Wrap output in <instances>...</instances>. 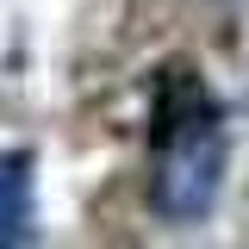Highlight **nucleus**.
Instances as JSON below:
<instances>
[{"instance_id":"obj_1","label":"nucleus","mask_w":249,"mask_h":249,"mask_svg":"<svg viewBox=\"0 0 249 249\" xmlns=\"http://www.w3.org/2000/svg\"><path fill=\"white\" fill-rule=\"evenodd\" d=\"M231 162L224 106L187 69H168L150 100V206L168 224H193L218 206Z\"/></svg>"},{"instance_id":"obj_2","label":"nucleus","mask_w":249,"mask_h":249,"mask_svg":"<svg viewBox=\"0 0 249 249\" xmlns=\"http://www.w3.org/2000/svg\"><path fill=\"white\" fill-rule=\"evenodd\" d=\"M31 156H0V249L31 243Z\"/></svg>"}]
</instances>
